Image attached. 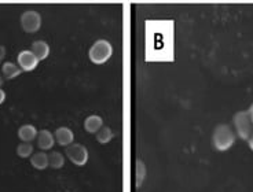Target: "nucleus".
Instances as JSON below:
<instances>
[{
  "mask_svg": "<svg viewBox=\"0 0 253 192\" xmlns=\"http://www.w3.org/2000/svg\"><path fill=\"white\" fill-rule=\"evenodd\" d=\"M248 113H249V117H251V121H252L253 124V103L251 104V107H249V110H248Z\"/></svg>",
  "mask_w": 253,
  "mask_h": 192,
  "instance_id": "nucleus-20",
  "label": "nucleus"
},
{
  "mask_svg": "<svg viewBox=\"0 0 253 192\" xmlns=\"http://www.w3.org/2000/svg\"><path fill=\"white\" fill-rule=\"evenodd\" d=\"M31 51L33 55L38 58V61H44L45 58L50 55V45L44 40H36L31 45Z\"/></svg>",
  "mask_w": 253,
  "mask_h": 192,
  "instance_id": "nucleus-9",
  "label": "nucleus"
},
{
  "mask_svg": "<svg viewBox=\"0 0 253 192\" xmlns=\"http://www.w3.org/2000/svg\"><path fill=\"white\" fill-rule=\"evenodd\" d=\"M248 144H249V148H251V150L253 151V133H252V136L249 137V140H248Z\"/></svg>",
  "mask_w": 253,
  "mask_h": 192,
  "instance_id": "nucleus-21",
  "label": "nucleus"
},
{
  "mask_svg": "<svg viewBox=\"0 0 253 192\" xmlns=\"http://www.w3.org/2000/svg\"><path fill=\"white\" fill-rule=\"evenodd\" d=\"M55 137L54 133H51L48 129H42L38 133V146L42 151H48L54 147Z\"/></svg>",
  "mask_w": 253,
  "mask_h": 192,
  "instance_id": "nucleus-8",
  "label": "nucleus"
},
{
  "mask_svg": "<svg viewBox=\"0 0 253 192\" xmlns=\"http://www.w3.org/2000/svg\"><path fill=\"white\" fill-rule=\"evenodd\" d=\"M6 100V91H3L0 88V104H3Z\"/></svg>",
  "mask_w": 253,
  "mask_h": 192,
  "instance_id": "nucleus-19",
  "label": "nucleus"
},
{
  "mask_svg": "<svg viewBox=\"0 0 253 192\" xmlns=\"http://www.w3.org/2000/svg\"><path fill=\"white\" fill-rule=\"evenodd\" d=\"M31 165L38 170H45L47 167L50 166L48 162V155L45 154V151H40V153L33 154L31 157Z\"/></svg>",
  "mask_w": 253,
  "mask_h": 192,
  "instance_id": "nucleus-12",
  "label": "nucleus"
},
{
  "mask_svg": "<svg viewBox=\"0 0 253 192\" xmlns=\"http://www.w3.org/2000/svg\"><path fill=\"white\" fill-rule=\"evenodd\" d=\"M102 127H103V120H102L101 115H88V117L84 120V129H85L88 133H96Z\"/></svg>",
  "mask_w": 253,
  "mask_h": 192,
  "instance_id": "nucleus-11",
  "label": "nucleus"
},
{
  "mask_svg": "<svg viewBox=\"0 0 253 192\" xmlns=\"http://www.w3.org/2000/svg\"><path fill=\"white\" fill-rule=\"evenodd\" d=\"M38 129L35 128L33 125H31V124L22 125L18 129V137L24 143H32L35 139H38Z\"/></svg>",
  "mask_w": 253,
  "mask_h": 192,
  "instance_id": "nucleus-10",
  "label": "nucleus"
},
{
  "mask_svg": "<svg viewBox=\"0 0 253 192\" xmlns=\"http://www.w3.org/2000/svg\"><path fill=\"white\" fill-rule=\"evenodd\" d=\"M4 57H6V47L4 45H0V64L4 59Z\"/></svg>",
  "mask_w": 253,
  "mask_h": 192,
  "instance_id": "nucleus-18",
  "label": "nucleus"
},
{
  "mask_svg": "<svg viewBox=\"0 0 253 192\" xmlns=\"http://www.w3.org/2000/svg\"><path fill=\"white\" fill-rule=\"evenodd\" d=\"M235 136L234 130L231 129V127H228L226 124H220L217 125L213 130V134H212V144L213 147L217 151H228L230 148L234 146Z\"/></svg>",
  "mask_w": 253,
  "mask_h": 192,
  "instance_id": "nucleus-1",
  "label": "nucleus"
},
{
  "mask_svg": "<svg viewBox=\"0 0 253 192\" xmlns=\"http://www.w3.org/2000/svg\"><path fill=\"white\" fill-rule=\"evenodd\" d=\"M233 124H234L237 136L242 140H249V137L253 133V124L251 121V117L248 111H238L233 117Z\"/></svg>",
  "mask_w": 253,
  "mask_h": 192,
  "instance_id": "nucleus-3",
  "label": "nucleus"
},
{
  "mask_svg": "<svg viewBox=\"0 0 253 192\" xmlns=\"http://www.w3.org/2000/svg\"><path fill=\"white\" fill-rule=\"evenodd\" d=\"M48 162H50V166L52 167V169L58 170V169H61V167H63V165H65V157H63V154H61L59 151H52V153H50V155H48Z\"/></svg>",
  "mask_w": 253,
  "mask_h": 192,
  "instance_id": "nucleus-15",
  "label": "nucleus"
},
{
  "mask_svg": "<svg viewBox=\"0 0 253 192\" xmlns=\"http://www.w3.org/2000/svg\"><path fill=\"white\" fill-rule=\"evenodd\" d=\"M95 134H96V140H98V143H101V144H108V143L113 140L114 137L113 130L109 128V127H102Z\"/></svg>",
  "mask_w": 253,
  "mask_h": 192,
  "instance_id": "nucleus-14",
  "label": "nucleus"
},
{
  "mask_svg": "<svg viewBox=\"0 0 253 192\" xmlns=\"http://www.w3.org/2000/svg\"><path fill=\"white\" fill-rule=\"evenodd\" d=\"M3 84H4V78H3V76L0 74V88L3 87Z\"/></svg>",
  "mask_w": 253,
  "mask_h": 192,
  "instance_id": "nucleus-22",
  "label": "nucleus"
},
{
  "mask_svg": "<svg viewBox=\"0 0 253 192\" xmlns=\"http://www.w3.org/2000/svg\"><path fill=\"white\" fill-rule=\"evenodd\" d=\"M146 174H147V172H146L145 162L138 160H136V187L138 188L142 187V184H143V181L146 179Z\"/></svg>",
  "mask_w": 253,
  "mask_h": 192,
  "instance_id": "nucleus-16",
  "label": "nucleus"
},
{
  "mask_svg": "<svg viewBox=\"0 0 253 192\" xmlns=\"http://www.w3.org/2000/svg\"><path fill=\"white\" fill-rule=\"evenodd\" d=\"M17 155H18L19 158H31L32 155H33V146H32L31 143H21L18 144V147H17Z\"/></svg>",
  "mask_w": 253,
  "mask_h": 192,
  "instance_id": "nucleus-17",
  "label": "nucleus"
},
{
  "mask_svg": "<svg viewBox=\"0 0 253 192\" xmlns=\"http://www.w3.org/2000/svg\"><path fill=\"white\" fill-rule=\"evenodd\" d=\"M54 137H55V143H58L59 146L68 147L75 140V133H73L72 129L66 128V127H61L54 132Z\"/></svg>",
  "mask_w": 253,
  "mask_h": 192,
  "instance_id": "nucleus-7",
  "label": "nucleus"
},
{
  "mask_svg": "<svg viewBox=\"0 0 253 192\" xmlns=\"http://www.w3.org/2000/svg\"><path fill=\"white\" fill-rule=\"evenodd\" d=\"M113 55V47L105 38L96 40L88 50L89 61L94 64H103Z\"/></svg>",
  "mask_w": 253,
  "mask_h": 192,
  "instance_id": "nucleus-2",
  "label": "nucleus"
},
{
  "mask_svg": "<svg viewBox=\"0 0 253 192\" xmlns=\"http://www.w3.org/2000/svg\"><path fill=\"white\" fill-rule=\"evenodd\" d=\"M21 28L26 33H36L42 28V15L35 10H26L25 13H22L21 18Z\"/></svg>",
  "mask_w": 253,
  "mask_h": 192,
  "instance_id": "nucleus-5",
  "label": "nucleus"
},
{
  "mask_svg": "<svg viewBox=\"0 0 253 192\" xmlns=\"http://www.w3.org/2000/svg\"><path fill=\"white\" fill-rule=\"evenodd\" d=\"M17 62H18L19 69L22 71H32L36 69L39 64L38 58L33 55L31 50H24L18 54L17 57Z\"/></svg>",
  "mask_w": 253,
  "mask_h": 192,
  "instance_id": "nucleus-6",
  "label": "nucleus"
},
{
  "mask_svg": "<svg viewBox=\"0 0 253 192\" xmlns=\"http://www.w3.org/2000/svg\"><path fill=\"white\" fill-rule=\"evenodd\" d=\"M65 154L68 160L76 166H84L88 162V150L80 143H72L65 148Z\"/></svg>",
  "mask_w": 253,
  "mask_h": 192,
  "instance_id": "nucleus-4",
  "label": "nucleus"
},
{
  "mask_svg": "<svg viewBox=\"0 0 253 192\" xmlns=\"http://www.w3.org/2000/svg\"><path fill=\"white\" fill-rule=\"evenodd\" d=\"M21 73H22V70L19 69V66H17L13 62H6L1 66V76L6 80H13L15 77H18Z\"/></svg>",
  "mask_w": 253,
  "mask_h": 192,
  "instance_id": "nucleus-13",
  "label": "nucleus"
}]
</instances>
